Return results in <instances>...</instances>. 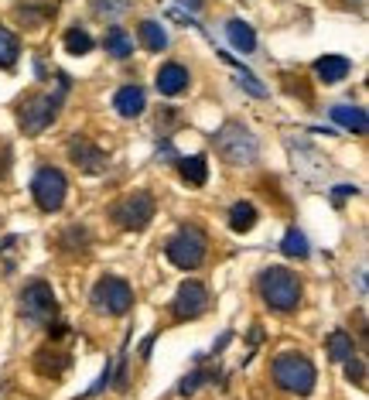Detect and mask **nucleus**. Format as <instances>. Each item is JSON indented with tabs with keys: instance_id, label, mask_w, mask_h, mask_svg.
I'll list each match as a JSON object with an SVG mask.
<instances>
[{
	"instance_id": "19",
	"label": "nucleus",
	"mask_w": 369,
	"mask_h": 400,
	"mask_svg": "<svg viewBox=\"0 0 369 400\" xmlns=\"http://www.w3.org/2000/svg\"><path fill=\"white\" fill-rule=\"evenodd\" d=\"M137 34H140V41H144L147 52H165V48H168V31H165L158 21H144V24L137 28Z\"/></svg>"
},
{
	"instance_id": "18",
	"label": "nucleus",
	"mask_w": 369,
	"mask_h": 400,
	"mask_svg": "<svg viewBox=\"0 0 369 400\" xmlns=\"http://www.w3.org/2000/svg\"><path fill=\"white\" fill-rule=\"evenodd\" d=\"M103 45H106V55H113V59H130L134 55V38L123 28H109Z\"/></svg>"
},
{
	"instance_id": "29",
	"label": "nucleus",
	"mask_w": 369,
	"mask_h": 400,
	"mask_svg": "<svg viewBox=\"0 0 369 400\" xmlns=\"http://www.w3.org/2000/svg\"><path fill=\"white\" fill-rule=\"evenodd\" d=\"M346 363H349V366H346V373H349V380L363 387V383H366V363H363L359 356H349Z\"/></svg>"
},
{
	"instance_id": "8",
	"label": "nucleus",
	"mask_w": 369,
	"mask_h": 400,
	"mask_svg": "<svg viewBox=\"0 0 369 400\" xmlns=\"http://www.w3.org/2000/svg\"><path fill=\"white\" fill-rule=\"evenodd\" d=\"M31 192L41 212H59L65 205V192H69V182L59 168H41L31 182Z\"/></svg>"
},
{
	"instance_id": "1",
	"label": "nucleus",
	"mask_w": 369,
	"mask_h": 400,
	"mask_svg": "<svg viewBox=\"0 0 369 400\" xmlns=\"http://www.w3.org/2000/svg\"><path fill=\"white\" fill-rule=\"evenodd\" d=\"M274 380L280 390L287 394H297V397H308L315 390V363L304 356V352H280L274 359Z\"/></svg>"
},
{
	"instance_id": "14",
	"label": "nucleus",
	"mask_w": 369,
	"mask_h": 400,
	"mask_svg": "<svg viewBox=\"0 0 369 400\" xmlns=\"http://www.w3.org/2000/svg\"><path fill=\"white\" fill-rule=\"evenodd\" d=\"M315 72H318L321 83H342V79L352 72V62H349L346 55H325V59H318Z\"/></svg>"
},
{
	"instance_id": "5",
	"label": "nucleus",
	"mask_w": 369,
	"mask_h": 400,
	"mask_svg": "<svg viewBox=\"0 0 369 400\" xmlns=\"http://www.w3.org/2000/svg\"><path fill=\"white\" fill-rule=\"evenodd\" d=\"M59 106H62V93H55V96L52 93H34V96H28V100L21 103V109H17L21 130L24 134H41L45 127L55 123Z\"/></svg>"
},
{
	"instance_id": "32",
	"label": "nucleus",
	"mask_w": 369,
	"mask_h": 400,
	"mask_svg": "<svg viewBox=\"0 0 369 400\" xmlns=\"http://www.w3.org/2000/svg\"><path fill=\"white\" fill-rule=\"evenodd\" d=\"M178 3L188 7V10H202V3H205V0H178Z\"/></svg>"
},
{
	"instance_id": "13",
	"label": "nucleus",
	"mask_w": 369,
	"mask_h": 400,
	"mask_svg": "<svg viewBox=\"0 0 369 400\" xmlns=\"http://www.w3.org/2000/svg\"><path fill=\"white\" fill-rule=\"evenodd\" d=\"M113 106L120 116H140L147 109V93L140 86H123L116 96H113Z\"/></svg>"
},
{
	"instance_id": "24",
	"label": "nucleus",
	"mask_w": 369,
	"mask_h": 400,
	"mask_svg": "<svg viewBox=\"0 0 369 400\" xmlns=\"http://www.w3.org/2000/svg\"><path fill=\"white\" fill-rule=\"evenodd\" d=\"M130 10H134V0H92V14L106 17V21H116Z\"/></svg>"
},
{
	"instance_id": "31",
	"label": "nucleus",
	"mask_w": 369,
	"mask_h": 400,
	"mask_svg": "<svg viewBox=\"0 0 369 400\" xmlns=\"http://www.w3.org/2000/svg\"><path fill=\"white\" fill-rule=\"evenodd\" d=\"M349 196H356V189H352V185H339L332 199H335V202H342V199H349Z\"/></svg>"
},
{
	"instance_id": "26",
	"label": "nucleus",
	"mask_w": 369,
	"mask_h": 400,
	"mask_svg": "<svg viewBox=\"0 0 369 400\" xmlns=\"http://www.w3.org/2000/svg\"><path fill=\"white\" fill-rule=\"evenodd\" d=\"M65 52L69 55H86V52H92V34L86 31V28H69L65 31Z\"/></svg>"
},
{
	"instance_id": "27",
	"label": "nucleus",
	"mask_w": 369,
	"mask_h": 400,
	"mask_svg": "<svg viewBox=\"0 0 369 400\" xmlns=\"http://www.w3.org/2000/svg\"><path fill=\"white\" fill-rule=\"evenodd\" d=\"M280 250H284V257L304 260V257H308V240H304V233H301V229H287V233H284Z\"/></svg>"
},
{
	"instance_id": "22",
	"label": "nucleus",
	"mask_w": 369,
	"mask_h": 400,
	"mask_svg": "<svg viewBox=\"0 0 369 400\" xmlns=\"http://www.w3.org/2000/svg\"><path fill=\"white\" fill-rule=\"evenodd\" d=\"M65 366H69V356L65 352H48V349H41L38 352V373L41 377H62L65 373Z\"/></svg>"
},
{
	"instance_id": "28",
	"label": "nucleus",
	"mask_w": 369,
	"mask_h": 400,
	"mask_svg": "<svg viewBox=\"0 0 369 400\" xmlns=\"http://www.w3.org/2000/svg\"><path fill=\"white\" fill-rule=\"evenodd\" d=\"M240 86H243L250 96H257V100H264V96H267V90L260 86V79H257L253 72H246V69H240Z\"/></svg>"
},
{
	"instance_id": "7",
	"label": "nucleus",
	"mask_w": 369,
	"mask_h": 400,
	"mask_svg": "<svg viewBox=\"0 0 369 400\" xmlns=\"http://www.w3.org/2000/svg\"><path fill=\"white\" fill-rule=\"evenodd\" d=\"M55 311H59V301H55L52 284H45V281H31V284L21 291V315H24L28 322L45 325V322L55 318Z\"/></svg>"
},
{
	"instance_id": "23",
	"label": "nucleus",
	"mask_w": 369,
	"mask_h": 400,
	"mask_svg": "<svg viewBox=\"0 0 369 400\" xmlns=\"http://www.w3.org/2000/svg\"><path fill=\"white\" fill-rule=\"evenodd\" d=\"M182 178L188 185H205V178H209V165H205V158L202 154H195V158H182Z\"/></svg>"
},
{
	"instance_id": "17",
	"label": "nucleus",
	"mask_w": 369,
	"mask_h": 400,
	"mask_svg": "<svg viewBox=\"0 0 369 400\" xmlns=\"http://www.w3.org/2000/svg\"><path fill=\"white\" fill-rule=\"evenodd\" d=\"M52 14H55V0H52V3H48V0H45V3H34V0H31V3H21V7H17V21H21L24 28H41Z\"/></svg>"
},
{
	"instance_id": "12",
	"label": "nucleus",
	"mask_w": 369,
	"mask_h": 400,
	"mask_svg": "<svg viewBox=\"0 0 369 400\" xmlns=\"http://www.w3.org/2000/svg\"><path fill=\"white\" fill-rule=\"evenodd\" d=\"M69 158L83 168V171H103L106 168V154H103V147H96L89 137H72V144H69Z\"/></svg>"
},
{
	"instance_id": "16",
	"label": "nucleus",
	"mask_w": 369,
	"mask_h": 400,
	"mask_svg": "<svg viewBox=\"0 0 369 400\" xmlns=\"http://www.w3.org/2000/svg\"><path fill=\"white\" fill-rule=\"evenodd\" d=\"M226 38H229V45H233L236 52H243V55H250V52L257 48V34H253V28H250L246 21H229V24H226Z\"/></svg>"
},
{
	"instance_id": "9",
	"label": "nucleus",
	"mask_w": 369,
	"mask_h": 400,
	"mask_svg": "<svg viewBox=\"0 0 369 400\" xmlns=\"http://www.w3.org/2000/svg\"><path fill=\"white\" fill-rule=\"evenodd\" d=\"M113 219L123 226V229H147V222L154 219V196L151 192H130L123 202L113 205Z\"/></svg>"
},
{
	"instance_id": "30",
	"label": "nucleus",
	"mask_w": 369,
	"mask_h": 400,
	"mask_svg": "<svg viewBox=\"0 0 369 400\" xmlns=\"http://www.w3.org/2000/svg\"><path fill=\"white\" fill-rule=\"evenodd\" d=\"M209 377H212V373H205V370H198V373H191V377H184V380H182V387H178V390H182V394H195V390L202 387V380H209Z\"/></svg>"
},
{
	"instance_id": "3",
	"label": "nucleus",
	"mask_w": 369,
	"mask_h": 400,
	"mask_svg": "<svg viewBox=\"0 0 369 400\" xmlns=\"http://www.w3.org/2000/svg\"><path fill=\"white\" fill-rule=\"evenodd\" d=\"M209 253V240L198 226H182L168 243H165V257L178 267V271H198L202 260Z\"/></svg>"
},
{
	"instance_id": "6",
	"label": "nucleus",
	"mask_w": 369,
	"mask_h": 400,
	"mask_svg": "<svg viewBox=\"0 0 369 400\" xmlns=\"http://www.w3.org/2000/svg\"><path fill=\"white\" fill-rule=\"evenodd\" d=\"M134 304V288L123 277H103L92 288V308L99 315H127Z\"/></svg>"
},
{
	"instance_id": "10",
	"label": "nucleus",
	"mask_w": 369,
	"mask_h": 400,
	"mask_svg": "<svg viewBox=\"0 0 369 400\" xmlns=\"http://www.w3.org/2000/svg\"><path fill=\"white\" fill-rule=\"evenodd\" d=\"M205 308H209V291H205L202 281H184L182 288H178V295H175V301H171V311H175L178 322L198 318Z\"/></svg>"
},
{
	"instance_id": "2",
	"label": "nucleus",
	"mask_w": 369,
	"mask_h": 400,
	"mask_svg": "<svg viewBox=\"0 0 369 400\" xmlns=\"http://www.w3.org/2000/svg\"><path fill=\"white\" fill-rule=\"evenodd\" d=\"M257 288H260V298L267 301V308L274 311H294L301 304V281L287 267H267Z\"/></svg>"
},
{
	"instance_id": "4",
	"label": "nucleus",
	"mask_w": 369,
	"mask_h": 400,
	"mask_svg": "<svg viewBox=\"0 0 369 400\" xmlns=\"http://www.w3.org/2000/svg\"><path fill=\"white\" fill-rule=\"evenodd\" d=\"M215 147H219V154H222L229 165H253L257 154H260L257 137H253L243 123H226V127L215 134Z\"/></svg>"
},
{
	"instance_id": "21",
	"label": "nucleus",
	"mask_w": 369,
	"mask_h": 400,
	"mask_svg": "<svg viewBox=\"0 0 369 400\" xmlns=\"http://www.w3.org/2000/svg\"><path fill=\"white\" fill-rule=\"evenodd\" d=\"M229 226H233L236 233H250V229L257 226V209H253L250 202H236V205L229 209Z\"/></svg>"
},
{
	"instance_id": "25",
	"label": "nucleus",
	"mask_w": 369,
	"mask_h": 400,
	"mask_svg": "<svg viewBox=\"0 0 369 400\" xmlns=\"http://www.w3.org/2000/svg\"><path fill=\"white\" fill-rule=\"evenodd\" d=\"M17 55H21V41H17V34L7 31V28L0 24V69H10V65L17 62Z\"/></svg>"
},
{
	"instance_id": "20",
	"label": "nucleus",
	"mask_w": 369,
	"mask_h": 400,
	"mask_svg": "<svg viewBox=\"0 0 369 400\" xmlns=\"http://www.w3.org/2000/svg\"><path fill=\"white\" fill-rule=\"evenodd\" d=\"M328 356H332V363H346L349 356H356L352 335H349V332H342V328H335V332L328 335Z\"/></svg>"
},
{
	"instance_id": "15",
	"label": "nucleus",
	"mask_w": 369,
	"mask_h": 400,
	"mask_svg": "<svg viewBox=\"0 0 369 400\" xmlns=\"http://www.w3.org/2000/svg\"><path fill=\"white\" fill-rule=\"evenodd\" d=\"M332 120L352 134H366L369 130V116L363 106H332Z\"/></svg>"
},
{
	"instance_id": "11",
	"label": "nucleus",
	"mask_w": 369,
	"mask_h": 400,
	"mask_svg": "<svg viewBox=\"0 0 369 400\" xmlns=\"http://www.w3.org/2000/svg\"><path fill=\"white\" fill-rule=\"evenodd\" d=\"M188 83H191V76H188V69L182 62H165L158 69V76H154V86H158L161 96H178V93L188 90Z\"/></svg>"
}]
</instances>
